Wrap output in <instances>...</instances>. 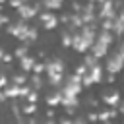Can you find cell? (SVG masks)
<instances>
[{"label":"cell","mask_w":124,"mask_h":124,"mask_svg":"<svg viewBox=\"0 0 124 124\" xmlns=\"http://www.w3.org/2000/svg\"><path fill=\"white\" fill-rule=\"evenodd\" d=\"M4 97H6V93H4V91H0V103L4 101Z\"/></svg>","instance_id":"obj_18"},{"label":"cell","mask_w":124,"mask_h":124,"mask_svg":"<svg viewBox=\"0 0 124 124\" xmlns=\"http://www.w3.org/2000/svg\"><path fill=\"white\" fill-rule=\"evenodd\" d=\"M17 10H19V16H21L23 19H29V17H33V16L37 14V10H35L33 6H29V4H21Z\"/></svg>","instance_id":"obj_7"},{"label":"cell","mask_w":124,"mask_h":124,"mask_svg":"<svg viewBox=\"0 0 124 124\" xmlns=\"http://www.w3.org/2000/svg\"><path fill=\"white\" fill-rule=\"evenodd\" d=\"M122 68H124V58H122L118 52H114V54L108 58V62H107V70H108L110 74H118Z\"/></svg>","instance_id":"obj_3"},{"label":"cell","mask_w":124,"mask_h":124,"mask_svg":"<svg viewBox=\"0 0 124 124\" xmlns=\"http://www.w3.org/2000/svg\"><path fill=\"white\" fill-rule=\"evenodd\" d=\"M4 85H6V78H4V76H0V87H4Z\"/></svg>","instance_id":"obj_17"},{"label":"cell","mask_w":124,"mask_h":124,"mask_svg":"<svg viewBox=\"0 0 124 124\" xmlns=\"http://www.w3.org/2000/svg\"><path fill=\"white\" fill-rule=\"evenodd\" d=\"M35 108H37V107H35V105H27V107H25V108H23V110H25V112H27V114H29V112H35Z\"/></svg>","instance_id":"obj_15"},{"label":"cell","mask_w":124,"mask_h":124,"mask_svg":"<svg viewBox=\"0 0 124 124\" xmlns=\"http://www.w3.org/2000/svg\"><path fill=\"white\" fill-rule=\"evenodd\" d=\"M116 52H118V54H120V56H122V58H124V43H122V45H120V46H118V50H116Z\"/></svg>","instance_id":"obj_16"},{"label":"cell","mask_w":124,"mask_h":124,"mask_svg":"<svg viewBox=\"0 0 124 124\" xmlns=\"http://www.w3.org/2000/svg\"><path fill=\"white\" fill-rule=\"evenodd\" d=\"M62 2H64V0H45V6H46L48 10H58V8L62 6Z\"/></svg>","instance_id":"obj_11"},{"label":"cell","mask_w":124,"mask_h":124,"mask_svg":"<svg viewBox=\"0 0 124 124\" xmlns=\"http://www.w3.org/2000/svg\"><path fill=\"white\" fill-rule=\"evenodd\" d=\"M110 41H112V37H110L108 29H103V31H101V33L95 37V41H93V46H91V50H93V56H95V58H101V56H105V54L108 52Z\"/></svg>","instance_id":"obj_1"},{"label":"cell","mask_w":124,"mask_h":124,"mask_svg":"<svg viewBox=\"0 0 124 124\" xmlns=\"http://www.w3.org/2000/svg\"><path fill=\"white\" fill-rule=\"evenodd\" d=\"M4 93H6V97H19V95H21V87H19L17 83H14V85L6 87Z\"/></svg>","instance_id":"obj_9"},{"label":"cell","mask_w":124,"mask_h":124,"mask_svg":"<svg viewBox=\"0 0 124 124\" xmlns=\"http://www.w3.org/2000/svg\"><path fill=\"white\" fill-rule=\"evenodd\" d=\"M83 79V83L85 85H91V83H97L99 79H101V68L97 66V64H93V66H89L87 68V74L81 78Z\"/></svg>","instance_id":"obj_4"},{"label":"cell","mask_w":124,"mask_h":124,"mask_svg":"<svg viewBox=\"0 0 124 124\" xmlns=\"http://www.w3.org/2000/svg\"><path fill=\"white\" fill-rule=\"evenodd\" d=\"M118 99H120V97H118V93L105 95V103H107V105H116V103H118Z\"/></svg>","instance_id":"obj_12"},{"label":"cell","mask_w":124,"mask_h":124,"mask_svg":"<svg viewBox=\"0 0 124 124\" xmlns=\"http://www.w3.org/2000/svg\"><path fill=\"white\" fill-rule=\"evenodd\" d=\"M21 4H23L21 0H10V6H12V8H19Z\"/></svg>","instance_id":"obj_14"},{"label":"cell","mask_w":124,"mask_h":124,"mask_svg":"<svg viewBox=\"0 0 124 124\" xmlns=\"http://www.w3.org/2000/svg\"><path fill=\"white\" fill-rule=\"evenodd\" d=\"M41 21H43V25H45L46 29H54L56 23H58L56 16H52V14H43V16H41Z\"/></svg>","instance_id":"obj_8"},{"label":"cell","mask_w":124,"mask_h":124,"mask_svg":"<svg viewBox=\"0 0 124 124\" xmlns=\"http://www.w3.org/2000/svg\"><path fill=\"white\" fill-rule=\"evenodd\" d=\"M93 41H95V33H93L89 27H85V29H81V31H78V33L74 35L72 46H74L78 52H83V50H87V46L93 45Z\"/></svg>","instance_id":"obj_2"},{"label":"cell","mask_w":124,"mask_h":124,"mask_svg":"<svg viewBox=\"0 0 124 124\" xmlns=\"http://www.w3.org/2000/svg\"><path fill=\"white\" fill-rule=\"evenodd\" d=\"M21 68H23V70H33V68H35V60L29 58V56H23V58H21Z\"/></svg>","instance_id":"obj_10"},{"label":"cell","mask_w":124,"mask_h":124,"mask_svg":"<svg viewBox=\"0 0 124 124\" xmlns=\"http://www.w3.org/2000/svg\"><path fill=\"white\" fill-rule=\"evenodd\" d=\"M101 17H112L114 19V10H112V2L110 0H101Z\"/></svg>","instance_id":"obj_6"},{"label":"cell","mask_w":124,"mask_h":124,"mask_svg":"<svg viewBox=\"0 0 124 124\" xmlns=\"http://www.w3.org/2000/svg\"><path fill=\"white\" fill-rule=\"evenodd\" d=\"M23 81H25V76H16L14 78V83H17V85H21Z\"/></svg>","instance_id":"obj_13"},{"label":"cell","mask_w":124,"mask_h":124,"mask_svg":"<svg viewBox=\"0 0 124 124\" xmlns=\"http://www.w3.org/2000/svg\"><path fill=\"white\" fill-rule=\"evenodd\" d=\"M8 31H10V35H16L17 39H25L29 27H27L23 21H17V23H12V25L8 27Z\"/></svg>","instance_id":"obj_5"},{"label":"cell","mask_w":124,"mask_h":124,"mask_svg":"<svg viewBox=\"0 0 124 124\" xmlns=\"http://www.w3.org/2000/svg\"><path fill=\"white\" fill-rule=\"evenodd\" d=\"M120 19H122V21H124V12H122V14H120Z\"/></svg>","instance_id":"obj_19"}]
</instances>
